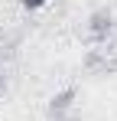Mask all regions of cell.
<instances>
[{"label":"cell","mask_w":117,"mask_h":121,"mask_svg":"<svg viewBox=\"0 0 117 121\" xmlns=\"http://www.w3.org/2000/svg\"><path fill=\"white\" fill-rule=\"evenodd\" d=\"M88 39H91V46L114 43V13L111 10H94L88 17Z\"/></svg>","instance_id":"6da1fadb"},{"label":"cell","mask_w":117,"mask_h":121,"mask_svg":"<svg viewBox=\"0 0 117 121\" xmlns=\"http://www.w3.org/2000/svg\"><path fill=\"white\" fill-rule=\"evenodd\" d=\"M75 88L58 92L55 98L49 101V121H72V108H75Z\"/></svg>","instance_id":"7a4b0ae2"},{"label":"cell","mask_w":117,"mask_h":121,"mask_svg":"<svg viewBox=\"0 0 117 121\" xmlns=\"http://www.w3.org/2000/svg\"><path fill=\"white\" fill-rule=\"evenodd\" d=\"M20 3H23V7H26V10H39V7H42V3H46V0H20Z\"/></svg>","instance_id":"3957f363"},{"label":"cell","mask_w":117,"mask_h":121,"mask_svg":"<svg viewBox=\"0 0 117 121\" xmlns=\"http://www.w3.org/2000/svg\"><path fill=\"white\" fill-rule=\"evenodd\" d=\"M0 95H3V72H0Z\"/></svg>","instance_id":"277c9868"}]
</instances>
